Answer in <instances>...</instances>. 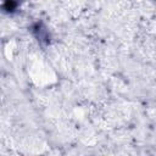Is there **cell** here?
Wrapping results in <instances>:
<instances>
[{
  "instance_id": "1",
  "label": "cell",
  "mask_w": 156,
  "mask_h": 156,
  "mask_svg": "<svg viewBox=\"0 0 156 156\" xmlns=\"http://www.w3.org/2000/svg\"><path fill=\"white\" fill-rule=\"evenodd\" d=\"M17 0H5V2H4V9L6 10V11H9V12H11V11H13L16 7H17Z\"/></svg>"
}]
</instances>
